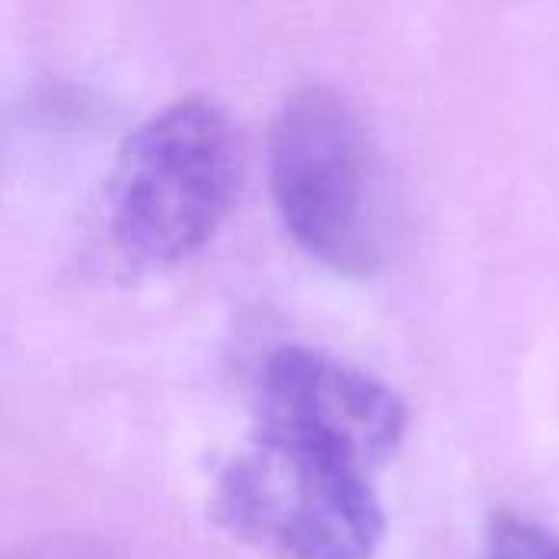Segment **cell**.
Returning a JSON list of instances; mask_svg holds the SVG:
<instances>
[{"label": "cell", "mask_w": 559, "mask_h": 559, "mask_svg": "<svg viewBox=\"0 0 559 559\" xmlns=\"http://www.w3.org/2000/svg\"><path fill=\"white\" fill-rule=\"evenodd\" d=\"M246 151L233 118L210 98H183L147 118L108 180V229L141 265L200 252L236 206Z\"/></svg>", "instance_id": "obj_1"}, {"label": "cell", "mask_w": 559, "mask_h": 559, "mask_svg": "<svg viewBox=\"0 0 559 559\" xmlns=\"http://www.w3.org/2000/svg\"><path fill=\"white\" fill-rule=\"evenodd\" d=\"M377 472L328 445L252 429L216 481L213 511L278 559H370L386 534Z\"/></svg>", "instance_id": "obj_2"}, {"label": "cell", "mask_w": 559, "mask_h": 559, "mask_svg": "<svg viewBox=\"0 0 559 559\" xmlns=\"http://www.w3.org/2000/svg\"><path fill=\"white\" fill-rule=\"evenodd\" d=\"M269 177L285 229L311 259L344 275H370L383 262V170L364 118L341 92L308 85L282 105Z\"/></svg>", "instance_id": "obj_3"}, {"label": "cell", "mask_w": 559, "mask_h": 559, "mask_svg": "<svg viewBox=\"0 0 559 559\" xmlns=\"http://www.w3.org/2000/svg\"><path fill=\"white\" fill-rule=\"evenodd\" d=\"M409 426L406 403L383 380L308 347L275 350L255 386V429L298 436L380 472Z\"/></svg>", "instance_id": "obj_4"}, {"label": "cell", "mask_w": 559, "mask_h": 559, "mask_svg": "<svg viewBox=\"0 0 559 559\" xmlns=\"http://www.w3.org/2000/svg\"><path fill=\"white\" fill-rule=\"evenodd\" d=\"M488 559H559V537L521 514L501 511L488 527Z\"/></svg>", "instance_id": "obj_5"}, {"label": "cell", "mask_w": 559, "mask_h": 559, "mask_svg": "<svg viewBox=\"0 0 559 559\" xmlns=\"http://www.w3.org/2000/svg\"><path fill=\"white\" fill-rule=\"evenodd\" d=\"M52 559H59V557H52ZM69 559H72V557H69ZM79 559H82V557H79Z\"/></svg>", "instance_id": "obj_6"}]
</instances>
